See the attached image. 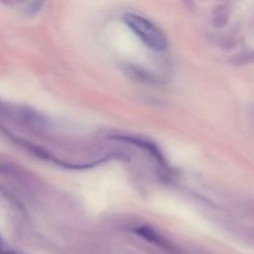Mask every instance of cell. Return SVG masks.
<instances>
[{"label": "cell", "instance_id": "6da1fadb", "mask_svg": "<svg viewBox=\"0 0 254 254\" xmlns=\"http://www.w3.org/2000/svg\"><path fill=\"white\" fill-rule=\"evenodd\" d=\"M126 22L131 31L140 39L150 49L155 51H164L168 46L166 37L163 32L149 20L139 16V15L128 14L126 15Z\"/></svg>", "mask_w": 254, "mask_h": 254}]
</instances>
